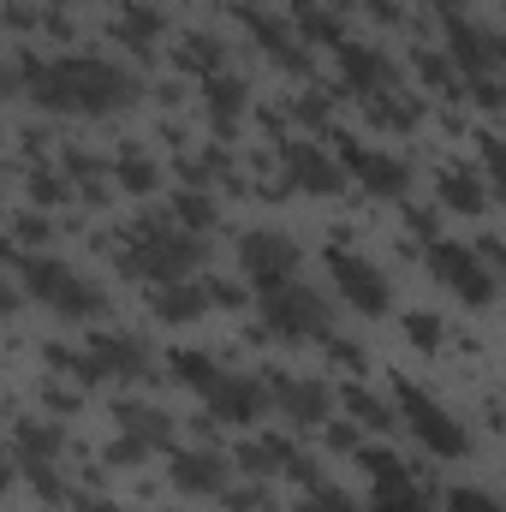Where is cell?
Masks as SVG:
<instances>
[{"instance_id": "cell-1", "label": "cell", "mask_w": 506, "mask_h": 512, "mask_svg": "<svg viewBox=\"0 0 506 512\" xmlns=\"http://www.w3.org/2000/svg\"><path fill=\"white\" fill-rule=\"evenodd\" d=\"M30 96L42 108H78V114H108L137 96V78L131 72H114L102 60H54V66H36L30 60Z\"/></svg>"}, {"instance_id": "cell-2", "label": "cell", "mask_w": 506, "mask_h": 512, "mask_svg": "<svg viewBox=\"0 0 506 512\" xmlns=\"http://www.w3.org/2000/svg\"><path fill=\"white\" fill-rule=\"evenodd\" d=\"M24 286L42 298V304H54L60 316H96L102 310V286H90V280H78L66 262H54V256H24Z\"/></svg>"}, {"instance_id": "cell-3", "label": "cell", "mask_w": 506, "mask_h": 512, "mask_svg": "<svg viewBox=\"0 0 506 512\" xmlns=\"http://www.w3.org/2000/svg\"><path fill=\"white\" fill-rule=\"evenodd\" d=\"M399 393V411H405V423H411V435L429 447V453H441V459H459V453H471V435H465V423L459 417H447L423 387L411 382H393Z\"/></svg>"}, {"instance_id": "cell-4", "label": "cell", "mask_w": 506, "mask_h": 512, "mask_svg": "<svg viewBox=\"0 0 506 512\" xmlns=\"http://www.w3.org/2000/svg\"><path fill=\"white\" fill-rule=\"evenodd\" d=\"M262 316H268V328L286 334V340H316V334H328V304H322L310 286H298V280L268 286V292H262Z\"/></svg>"}, {"instance_id": "cell-5", "label": "cell", "mask_w": 506, "mask_h": 512, "mask_svg": "<svg viewBox=\"0 0 506 512\" xmlns=\"http://www.w3.org/2000/svg\"><path fill=\"white\" fill-rule=\"evenodd\" d=\"M197 262H203V239H197V233H179V227L143 233L126 256L131 274H155V280H185Z\"/></svg>"}, {"instance_id": "cell-6", "label": "cell", "mask_w": 506, "mask_h": 512, "mask_svg": "<svg viewBox=\"0 0 506 512\" xmlns=\"http://www.w3.org/2000/svg\"><path fill=\"white\" fill-rule=\"evenodd\" d=\"M203 399H209V417H221V423H251L268 411V387L251 376H227V370H215L203 382Z\"/></svg>"}, {"instance_id": "cell-7", "label": "cell", "mask_w": 506, "mask_h": 512, "mask_svg": "<svg viewBox=\"0 0 506 512\" xmlns=\"http://www.w3.org/2000/svg\"><path fill=\"white\" fill-rule=\"evenodd\" d=\"M239 256H245V274H251L262 292L298 274V245L280 239V233H245V239H239Z\"/></svg>"}, {"instance_id": "cell-8", "label": "cell", "mask_w": 506, "mask_h": 512, "mask_svg": "<svg viewBox=\"0 0 506 512\" xmlns=\"http://www.w3.org/2000/svg\"><path fill=\"white\" fill-rule=\"evenodd\" d=\"M435 274L471 304V310H483L489 298H495V280H489V268H483V256H471V251H459V245H435Z\"/></svg>"}, {"instance_id": "cell-9", "label": "cell", "mask_w": 506, "mask_h": 512, "mask_svg": "<svg viewBox=\"0 0 506 512\" xmlns=\"http://www.w3.org/2000/svg\"><path fill=\"white\" fill-rule=\"evenodd\" d=\"M328 268H334L340 292H346L364 316H381V310H387V274H381L376 262H364V256H352V251H334Z\"/></svg>"}, {"instance_id": "cell-10", "label": "cell", "mask_w": 506, "mask_h": 512, "mask_svg": "<svg viewBox=\"0 0 506 512\" xmlns=\"http://www.w3.org/2000/svg\"><path fill=\"white\" fill-rule=\"evenodd\" d=\"M286 179H292L298 191H322V197H334V191L346 185V167H334L316 143H286Z\"/></svg>"}, {"instance_id": "cell-11", "label": "cell", "mask_w": 506, "mask_h": 512, "mask_svg": "<svg viewBox=\"0 0 506 512\" xmlns=\"http://www.w3.org/2000/svg\"><path fill=\"white\" fill-rule=\"evenodd\" d=\"M346 167L364 179V191H376V197H399L405 191V161H393V155H381V149H364V143H346Z\"/></svg>"}, {"instance_id": "cell-12", "label": "cell", "mask_w": 506, "mask_h": 512, "mask_svg": "<svg viewBox=\"0 0 506 512\" xmlns=\"http://www.w3.org/2000/svg\"><path fill=\"white\" fill-rule=\"evenodd\" d=\"M447 36H453V60H459V72H495V60H501V36H489V30H477L471 18H447Z\"/></svg>"}, {"instance_id": "cell-13", "label": "cell", "mask_w": 506, "mask_h": 512, "mask_svg": "<svg viewBox=\"0 0 506 512\" xmlns=\"http://www.w3.org/2000/svg\"><path fill=\"white\" fill-rule=\"evenodd\" d=\"M173 483L185 495H221L227 489V459L203 453V447H185V453H173Z\"/></svg>"}, {"instance_id": "cell-14", "label": "cell", "mask_w": 506, "mask_h": 512, "mask_svg": "<svg viewBox=\"0 0 506 512\" xmlns=\"http://www.w3.org/2000/svg\"><path fill=\"white\" fill-rule=\"evenodd\" d=\"M268 393H274V405H286L298 423H322L328 417V387L322 382H292V376H268Z\"/></svg>"}, {"instance_id": "cell-15", "label": "cell", "mask_w": 506, "mask_h": 512, "mask_svg": "<svg viewBox=\"0 0 506 512\" xmlns=\"http://www.w3.org/2000/svg\"><path fill=\"white\" fill-rule=\"evenodd\" d=\"M90 358L102 376H143V340L137 334H102L90 346Z\"/></svg>"}, {"instance_id": "cell-16", "label": "cell", "mask_w": 506, "mask_h": 512, "mask_svg": "<svg viewBox=\"0 0 506 512\" xmlns=\"http://www.w3.org/2000/svg\"><path fill=\"white\" fill-rule=\"evenodd\" d=\"M114 417H120V429H126L131 441H143V447H167L173 441V417L167 411H155V405H114Z\"/></svg>"}, {"instance_id": "cell-17", "label": "cell", "mask_w": 506, "mask_h": 512, "mask_svg": "<svg viewBox=\"0 0 506 512\" xmlns=\"http://www.w3.org/2000/svg\"><path fill=\"white\" fill-rule=\"evenodd\" d=\"M203 304H209V292L191 286V280H167V286L155 292V316H161V322H191V316H203Z\"/></svg>"}, {"instance_id": "cell-18", "label": "cell", "mask_w": 506, "mask_h": 512, "mask_svg": "<svg viewBox=\"0 0 506 512\" xmlns=\"http://www.w3.org/2000/svg\"><path fill=\"white\" fill-rule=\"evenodd\" d=\"M54 453H60V429H48V423H24V429H18V459H24V471H48Z\"/></svg>"}, {"instance_id": "cell-19", "label": "cell", "mask_w": 506, "mask_h": 512, "mask_svg": "<svg viewBox=\"0 0 506 512\" xmlns=\"http://www.w3.org/2000/svg\"><path fill=\"white\" fill-rule=\"evenodd\" d=\"M340 60H346V78H352L358 90H381V84H387V60H381L376 48H352V42H340Z\"/></svg>"}, {"instance_id": "cell-20", "label": "cell", "mask_w": 506, "mask_h": 512, "mask_svg": "<svg viewBox=\"0 0 506 512\" xmlns=\"http://www.w3.org/2000/svg\"><path fill=\"white\" fill-rule=\"evenodd\" d=\"M292 453H298L292 441L268 435V441H245V447H239V465H245V471H286V465H292Z\"/></svg>"}, {"instance_id": "cell-21", "label": "cell", "mask_w": 506, "mask_h": 512, "mask_svg": "<svg viewBox=\"0 0 506 512\" xmlns=\"http://www.w3.org/2000/svg\"><path fill=\"white\" fill-rule=\"evenodd\" d=\"M209 108H215V120H239V108H245V78H215L209 84Z\"/></svg>"}, {"instance_id": "cell-22", "label": "cell", "mask_w": 506, "mask_h": 512, "mask_svg": "<svg viewBox=\"0 0 506 512\" xmlns=\"http://www.w3.org/2000/svg\"><path fill=\"white\" fill-rule=\"evenodd\" d=\"M441 197H447L459 215H477V209H483V185H477L471 173H447V179H441Z\"/></svg>"}, {"instance_id": "cell-23", "label": "cell", "mask_w": 506, "mask_h": 512, "mask_svg": "<svg viewBox=\"0 0 506 512\" xmlns=\"http://www.w3.org/2000/svg\"><path fill=\"white\" fill-rule=\"evenodd\" d=\"M155 30H161V18H155L149 6H126V18H120V36H126L131 48H149V42H155Z\"/></svg>"}, {"instance_id": "cell-24", "label": "cell", "mask_w": 506, "mask_h": 512, "mask_svg": "<svg viewBox=\"0 0 506 512\" xmlns=\"http://www.w3.org/2000/svg\"><path fill=\"white\" fill-rule=\"evenodd\" d=\"M346 405H352V417H358V423H370V429H387V423H393V411L381 405L376 393H364V387H352V393H346Z\"/></svg>"}, {"instance_id": "cell-25", "label": "cell", "mask_w": 506, "mask_h": 512, "mask_svg": "<svg viewBox=\"0 0 506 512\" xmlns=\"http://www.w3.org/2000/svg\"><path fill=\"white\" fill-rule=\"evenodd\" d=\"M215 370H221V364H215V358H203V352H173V376H179V382L203 387Z\"/></svg>"}, {"instance_id": "cell-26", "label": "cell", "mask_w": 506, "mask_h": 512, "mask_svg": "<svg viewBox=\"0 0 506 512\" xmlns=\"http://www.w3.org/2000/svg\"><path fill=\"white\" fill-rule=\"evenodd\" d=\"M155 179H161V173L149 167V155H126V161H120V185H126V191H155Z\"/></svg>"}, {"instance_id": "cell-27", "label": "cell", "mask_w": 506, "mask_h": 512, "mask_svg": "<svg viewBox=\"0 0 506 512\" xmlns=\"http://www.w3.org/2000/svg\"><path fill=\"white\" fill-rule=\"evenodd\" d=\"M447 512H501V501L489 489H453L447 495Z\"/></svg>"}, {"instance_id": "cell-28", "label": "cell", "mask_w": 506, "mask_h": 512, "mask_svg": "<svg viewBox=\"0 0 506 512\" xmlns=\"http://www.w3.org/2000/svg\"><path fill=\"white\" fill-rule=\"evenodd\" d=\"M298 512H358V507H352L340 489H328V483H310V501H304Z\"/></svg>"}, {"instance_id": "cell-29", "label": "cell", "mask_w": 506, "mask_h": 512, "mask_svg": "<svg viewBox=\"0 0 506 512\" xmlns=\"http://www.w3.org/2000/svg\"><path fill=\"white\" fill-rule=\"evenodd\" d=\"M298 18H304V30H310V36H322V42H340V24H334L328 12H316L310 0H298Z\"/></svg>"}, {"instance_id": "cell-30", "label": "cell", "mask_w": 506, "mask_h": 512, "mask_svg": "<svg viewBox=\"0 0 506 512\" xmlns=\"http://www.w3.org/2000/svg\"><path fill=\"white\" fill-rule=\"evenodd\" d=\"M376 512H429V507H423L417 489H387V495H376Z\"/></svg>"}, {"instance_id": "cell-31", "label": "cell", "mask_w": 506, "mask_h": 512, "mask_svg": "<svg viewBox=\"0 0 506 512\" xmlns=\"http://www.w3.org/2000/svg\"><path fill=\"white\" fill-rule=\"evenodd\" d=\"M173 209H179V221H185V227H209V203H203L197 191H185Z\"/></svg>"}, {"instance_id": "cell-32", "label": "cell", "mask_w": 506, "mask_h": 512, "mask_svg": "<svg viewBox=\"0 0 506 512\" xmlns=\"http://www.w3.org/2000/svg\"><path fill=\"white\" fill-rule=\"evenodd\" d=\"M143 453H149V447H143V441H131V435H120V441L108 447V459H114V465H137Z\"/></svg>"}, {"instance_id": "cell-33", "label": "cell", "mask_w": 506, "mask_h": 512, "mask_svg": "<svg viewBox=\"0 0 506 512\" xmlns=\"http://www.w3.org/2000/svg\"><path fill=\"white\" fill-rule=\"evenodd\" d=\"M411 340H417V346H435V340H441V322H435V316H417V322H411Z\"/></svg>"}, {"instance_id": "cell-34", "label": "cell", "mask_w": 506, "mask_h": 512, "mask_svg": "<svg viewBox=\"0 0 506 512\" xmlns=\"http://www.w3.org/2000/svg\"><path fill=\"white\" fill-rule=\"evenodd\" d=\"M18 239H30V245H42V239H48V221H36V215H24V221H18Z\"/></svg>"}, {"instance_id": "cell-35", "label": "cell", "mask_w": 506, "mask_h": 512, "mask_svg": "<svg viewBox=\"0 0 506 512\" xmlns=\"http://www.w3.org/2000/svg\"><path fill=\"white\" fill-rule=\"evenodd\" d=\"M256 501H262V489H239V495H227V507L233 512H251Z\"/></svg>"}, {"instance_id": "cell-36", "label": "cell", "mask_w": 506, "mask_h": 512, "mask_svg": "<svg viewBox=\"0 0 506 512\" xmlns=\"http://www.w3.org/2000/svg\"><path fill=\"white\" fill-rule=\"evenodd\" d=\"M423 78H429V84H447V60L429 54V60H423Z\"/></svg>"}, {"instance_id": "cell-37", "label": "cell", "mask_w": 506, "mask_h": 512, "mask_svg": "<svg viewBox=\"0 0 506 512\" xmlns=\"http://www.w3.org/2000/svg\"><path fill=\"white\" fill-rule=\"evenodd\" d=\"M6 310H18V298H12V286L0 280V316H6Z\"/></svg>"}, {"instance_id": "cell-38", "label": "cell", "mask_w": 506, "mask_h": 512, "mask_svg": "<svg viewBox=\"0 0 506 512\" xmlns=\"http://www.w3.org/2000/svg\"><path fill=\"white\" fill-rule=\"evenodd\" d=\"M0 96H12V72H0Z\"/></svg>"}, {"instance_id": "cell-39", "label": "cell", "mask_w": 506, "mask_h": 512, "mask_svg": "<svg viewBox=\"0 0 506 512\" xmlns=\"http://www.w3.org/2000/svg\"><path fill=\"white\" fill-rule=\"evenodd\" d=\"M6 477H12V465H6V453H0V483H6Z\"/></svg>"}, {"instance_id": "cell-40", "label": "cell", "mask_w": 506, "mask_h": 512, "mask_svg": "<svg viewBox=\"0 0 506 512\" xmlns=\"http://www.w3.org/2000/svg\"><path fill=\"white\" fill-rule=\"evenodd\" d=\"M96 512H114V507H96Z\"/></svg>"}]
</instances>
